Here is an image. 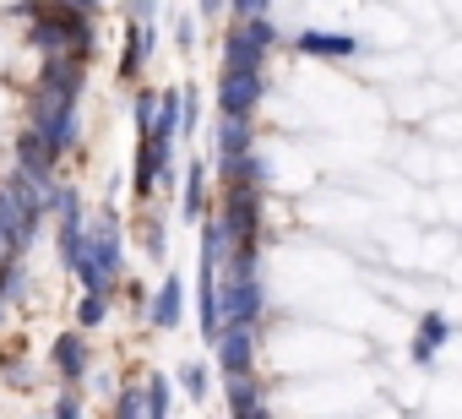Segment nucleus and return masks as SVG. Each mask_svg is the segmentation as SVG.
Returning <instances> with one entry per match:
<instances>
[{
	"label": "nucleus",
	"instance_id": "obj_5",
	"mask_svg": "<svg viewBox=\"0 0 462 419\" xmlns=\"http://www.w3.org/2000/svg\"><path fill=\"white\" fill-rule=\"evenodd\" d=\"M256 98H262V71H240V66L223 71V88H217L223 115H251Z\"/></svg>",
	"mask_w": 462,
	"mask_h": 419
},
{
	"label": "nucleus",
	"instance_id": "obj_18",
	"mask_svg": "<svg viewBox=\"0 0 462 419\" xmlns=\"http://www.w3.org/2000/svg\"><path fill=\"white\" fill-rule=\"evenodd\" d=\"M120 414H125V419H136V414H147V386H131V392L120 397Z\"/></svg>",
	"mask_w": 462,
	"mask_h": 419
},
{
	"label": "nucleus",
	"instance_id": "obj_13",
	"mask_svg": "<svg viewBox=\"0 0 462 419\" xmlns=\"http://www.w3.org/2000/svg\"><path fill=\"white\" fill-rule=\"evenodd\" d=\"M201 196H207V169L190 163V174H185V219H190V224L201 219Z\"/></svg>",
	"mask_w": 462,
	"mask_h": 419
},
{
	"label": "nucleus",
	"instance_id": "obj_11",
	"mask_svg": "<svg viewBox=\"0 0 462 419\" xmlns=\"http://www.w3.org/2000/svg\"><path fill=\"white\" fill-rule=\"evenodd\" d=\"M180 305H185L180 278H163V289H158V300H152V321H158V327H174V321H180Z\"/></svg>",
	"mask_w": 462,
	"mask_h": 419
},
{
	"label": "nucleus",
	"instance_id": "obj_2",
	"mask_svg": "<svg viewBox=\"0 0 462 419\" xmlns=\"http://www.w3.org/2000/svg\"><path fill=\"white\" fill-rule=\"evenodd\" d=\"M28 17H33L28 39H33L44 55H60V50H71V55H82V61L93 55V23H88V12L66 6V0H50V6H33Z\"/></svg>",
	"mask_w": 462,
	"mask_h": 419
},
{
	"label": "nucleus",
	"instance_id": "obj_24",
	"mask_svg": "<svg viewBox=\"0 0 462 419\" xmlns=\"http://www.w3.org/2000/svg\"><path fill=\"white\" fill-rule=\"evenodd\" d=\"M55 414H60V419H71V414H82V403H77V397H60V403H55Z\"/></svg>",
	"mask_w": 462,
	"mask_h": 419
},
{
	"label": "nucleus",
	"instance_id": "obj_10",
	"mask_svg": "<svg viewBox=\"0 0 462 419\" xmlns=\"http://www.w3.org/2000/svg\"><path fill=\"white\" fill-rule=\"evenodd\" d=\"M55 370H60V376H71V381H77V376H88V343H82L77 332L55 343Z\"/></svg>",
	"mask_w": 462,
	"mask_h": 419
},
{
	"label": "nucleus",
	"instance_id": "obj_23",
	"mask_svg": "<svg viewBox=\"0 0 462 419\" xmlns=\"http://www.w3.org/2000/svg\"><path fill=\"white\" fill-rule=\"evenodd\" d=\"M147 251L163 256V229H158V224H147Z\"/></svg>",
	"mask_w": 462,
	"mask_h": 419
},
{
	"label": "nucleus",
	"instance_id": "obj_20",
	"mask_svg": "<svg viewBox=\"0 0 462 419\" xmlns=\"http://www.w3.org/2000/svg\"><path fill=\"white\" fill-rule=\"evenodd\" d=\"M180 381H185V392H196V397L207 392V370H201V365H185V370H180Z\"/></svg>",
	"mask_w": 462,
	"mask_h": 419
},
{
	"label": "nucleus",
	"instance_id": "obj_26",
	"mask_svg": "<svg viewBox=\"0 0 462 419\" xmlns=\"http://www.w3.org/2000/svg\"><path fill=\"white\" fill-rule=\"evenodd\" d=\"M223 12V0H201V17H217Z\"/></svg>",
	"mask_w": 462,
	"mask_h": 419
},
{
	"label": "nucleus",
	"instance_id": "obj_6",
	"mask_svg": "<svg viewBox=\"0 0 462 419\" xmlns=\"http://www.w3.org/2000/svg\"><path fill=\"white\" fill-rule=\"evenodd\" d=\"M212 338H217V359H223L228 376H245L251 370V321H228Z\"/></svg>",
	"mask_w": 462,
	"mask_h": 419
},
{
	"label": "nucleus",
	"instance_id": "obj_17",
	"mask_svg": "<svg viewBox=\"0 0 462 419\" xmlns=\"http://www.w3.org/2000/svg\"><path fill=\"white\" fill-rule=\"evenodd\" d=\"M147 414H152V419L169 414V381H158V376H152V386H147Z\"/></svg>",
	"mask_w": 462,
	"mask_h": 419
},
{
	"label": "nucleus",
	"instance_id": "obj_7",
	"mask_svg": "<svg viewBox=\"0 0 462 419\" xmlns=\"http://www.w3.org/2000/svg\"><path fill=\"white\" fill-rule=\"evenodd\" d=\"M0 235H6L17 251H23V246L39 235V213H28V207H23V201L6 191V185H0Z\"/></svg>",
	"mask_w": 462,
	"mask_h": 419
},
{
	"label": "nucleus",
	"instance_id": "obj_1",
	"mask_svg": "<svg viewBox=\"0 0 462 419\" xmlns=\"http://www.w3.org/2000/svg\"><path fill=\"white\" fill-rule=\"evenodd\" d=\"M82 77H88V61L60 50L44 61L39 71V88H33V131H44V142L55 153H66L77 142V93H82Z\"/></svg>",
	"mask_w": 462,
	"mask_h": 419
},
{
	"label": "nucleus",
	"instance_id": "obj_9",
	"mask_svg": "<svg viewBox=\"0 0 462 419\" xmlns=\"http://www.w3.org/2000/svg\"><path fill=\"white\" fill-rule=\"evenodd\" d=\"M240 153H251V131H245V115H228L223 131H217V158H223V169L235 163Z\"/></svg>",
	"mask_w": 462,
	"mask_h": 419
},
{
	"label": "nucleus",
	"instance_id": "obj_4",
	"mask_svg": "<svg viewBox=\"0 0 462 419\" xmlns=\"http://www.w3.org/2000/svg\"><path fill=\"white\" fill-rule=\"evenodd\" d=\"M273 44V28L262 17H251L235 39H228V66H240V71H262V55Z\"/></svg>",
	"mask_w": 462,
	"mask_h": 419
},
{
	"label": "nucleus",
	"instance_id": "obj_19",
	"mask_svg": "<svg viewBox=\"0 0 462 419\" xmlns=\"http://www.w3.org/2000/svg\"><path fill=\"white\" fill-rule=\"evenodd\" d=\"M98 321H104V294L88 289V300H82V327H98Z\"/></svg>",
	"mask_w": 462,
	"mask_h": 419
},
{
	"label": "nucleus",
	"instance_id": "obj_22",
	"mask_svg": "<svg viewBox=\"0 0 462 419\" xmlns=\"http://www.w3.org/2000/svg\"><path fill=\"white\" fill-rule=\"evenodd\" d=\"M152 6H158V0H131V17L147 28V17H152Z\"/></svg>",
	"mask_w": 462,
	"mask_h": 419
},
{
	"label": "nucleus",
	"instance_id": "obj_12",
	"mask_svg": "<svg viewBox=\"0 0 462 419\" xmlns=\"http://www.w3.org/2000/svg\"><path fill=\"white\" fill-rule=\"evenodd\" d=\"M300 50L305 55H354V39H343V33H300Z\"/></svg>",
	"mask_w": 462,
	"mask_h": 419
},
{
	"label": "nucleus",
	"instance_id": "obj_25",
	"mask_svg": "<svg viewBox=\"0 0 462 419\" xmlns=\"http://www.w3.org/2000/svg\"><path fill=\"white\" fill-rule=\"evenodd\" d=\"M235 6H240L245 17H262V12H267V0H235Z\"/></svg>",
	"mask_w": 462,
	"mask_h": 419
},
{
	"label": "nucleus",
	"instance_id": "obj_21",
	"mask_svg": "<svg viewBox=\"0 0 462 419\" xmlns=\"http://www.w3.org/2000/svg\"><path fill=\"white\" fill-rule=\"evenodd\" d=\"M152 109H158V104H152V93H142V98H136V126H142V131L152 126Z\"/></svg>",
	"mask_w": 462,
	"mask_h": 419
},
{
	"label": "nucleus",
	"instance_id": "obj_15",
	"mask_svg": "<svg viewBox=\"0 0 462 419\" xmlns=\"http://www.w3.org/2000/svg\"><path fill=\"white\" fill-rule=\"evenodd\" d=\"M142 55H147V28L136 23V28H131V50H125V61H120V77H136V71H142Z\"/></svg>",
	"mask_w": 462,
	"mask_h": 419
},
{
	"label": "nucleus",
	"instance_id": "obj_27",
	"mask_svg": "<svg viewBox=\"0 0 462 419\" xmlns=\"http://www.w3.org/2000/svg\"><path fill=\"white\" fill-rule=\"evenodd\" d=\"M66 6H77V12H93V6H98V0H66Z\"/></svg>",
	"mask_w": 462,
	"mask_h": 419
},
{
	"label": "nucleus",
	"instance_id": "obj_14",
	"mask_svg": "<svg viewBox=\"0 0 462 419\" xmlns=\"http://www.w3.org/2000/svg\"><path fill=\"white\" fill-rule=\"evenodd\" d=\"M228 408L235 414H262V397H256V386L245 376H235V386H228Z\"/></svg>",
	"mask_w": 462,
	"mask_h": 419
},
{
	"label": "nucleus",
	"instance_id": "obj_16",
	"mask_svg": "<svg viewBox=\"0 0 462 419\" xmlns=\"http://www.w3.org/2000/svg\"><path fill=\"white\" fill-rule=\"evenodd\" d=\"M440 338H446V321H440V316H424V327H419V343H413V354H419V359H430Z\"/></svg>",
	"mask_w": 462,
	"mask_h": 419
},
{
	"label": "nucleus",
	"instance_id": "obj_8",
	"mask_svg": "<svg viewBox=\"0 0 462 419\" xmlns=\"http://www.w3.org/2000/svg\"><path fill=\"white\" fill-rule=\"evenodd\" d=\"M17 158H23V169H28V174H55V158H60V153L44 142V131H33V126H28V131L17 136Z\"/></svg>",
	"mask_w": 462,
	"mask_h": 419
},
{
	"label": "nucleus",
	"instance_id": "obj_3",
	"mask_svg": "<svg viewBox=\"0 0 462 419\" xmlns=\"http://www.w3.org/2000/svg\"><path fill=\"white\" fill-rule=\"evenodd\" d=\"M115 273H120V224H115V213H104V219H98V229H93V235H88V246H82L77 278H82L93 294H104V289L115 284Z\"/></svg>",
	"mask_w": 462,
	"mask_h": 419
},
{
	"label": "nucleus",
	"instance_id": "obj_28",
	"mask_svg": "<svg viewBox=\"0 0 462 419\" xmlns=\"http://www.w3.org/2000/svg\"><path fill=\"white\" fill-rule=\"evenodd\" d=\"M12 251H17V246H12V240H6V235H0V262H6V256H12Z\"/></svg>",
	"mask_w": 462,
	"mask_h": 419
}]
</instances>
